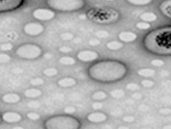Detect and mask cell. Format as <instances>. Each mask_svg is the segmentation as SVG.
I'll return each instance as SVG.
<instances>
[{
  "label": "cell",
  "mask_w": 171,
  "mask_h": 129,
  "mask_svg": "<svg viewBox=\"0 0 171 129\" xmlns=\"http://www.w3.org/2000/svg\"><path fill=\"white\" fill-rule=\"evenodd\" d=\"M128 69L119 61L106 60L92 65L88 69V75L93 80L102 83H112L122 80L127 75Z\"/></svg>",
  "instance_id": "obj_1"
},
{
  "label": "cell",
  "mask_w": 171,
  "mask_h": 129,
  "mask_svg": "<svg viewBox=\"0 0 171 129\" xmlns=\"http://www.w3.org/2000/svg\"><path fill=\"white\" fill-rule=\"evenodd\" d=\"M144 47L156 55H171V26L151 31L143 40Z\"/></svg>",
  "instance_id": "obj_2"
},
{
  "label": "cell",
  "mask_w": 171,
  "mask_h": 129,
  "mask_svg": "<svg viewBox=\"0 0 171 129\" xmlns=\"http://www.w3.org/2000/svg\"><path fill=\"white\" fill-rule=\"evenodd\" d=\"M46 129H79L80 122L69 115L54 116L45 122Z\"/></svg>",
  "instance_id": "obj_3"
},
{
  "label": "cell",
  "mask_w": 171,
  "mask_h": 129,
  "mask_svg": "<svg viewBox=\"0 0 171 129\" xmlns=\"http://www.w3.org/2000/svg\"><path fill=\"white\" fill-rule=\"evenodd\" d=\"M85 0H46V5L49 9L58 12H70L79 11L86 6Z\"/></svg>",
  "instance_id": "obj_4"
},
{
  "label": "cell",
  "mask_w": 171,
  "mask_h": 129,
  "mask_svg": "<svg viewBox=\"0 0 171 129\" xmlns=\"http://www.w3.org/2000/svg\"><path fill=\"white\" fill-rule=\"evenodd\" d=\"M43 53V49L40 45L34 44H25L18 46L15 50V55L21 59L35 60L39 58Z\"/></svg>",
  "instance_id": "obj_5"
},
{
  "label": "cell",
  "mask_w": 171,
  "mask_h": 129,
  "mask_svg": "<svg viewBox=\"0 0 171 129\" xmlns=\"http://www.w3.org/2000/svg\"><path fill=\"white\" fill-rule=\"evenodd\" d=\"M96 12L94 13L92 10L90 13H93V15H89V17L93 20L98 21V22H113L118 20L119 18V14L118 12L115 10H95Z\"/></svg>",
  "instance_id": "obj_6"
},
{
  "label": "cell",
  "mask_w": 171,
  "mask_h": 129,
  "mask_svg": "<svg viewBox=\"0 0 171 129\" xmlns=\"http://www.w3.org/2000/svg\"><path fill=\"white\" fill-rule=\"evenodd\" d=\"M32 15L34 18L40 21H48L51 20L55 17V12L51 9L46 8H37L32 12Z\"/></svg>",
  "instance_id": "obj_7"
},
{
  "label": "cell",
  "mask_w": 171,
  "mask_h": 129,
  "mask_svg": "<svg viewBox=\"0 0 171 129\" xmlns=\"http://www.w3.org/2000/svg\"><path fill=\"white\" fill-rule=\"evenodd\" d=\"M23 32L27 36L30 37H36L41 35L45 31L44 25H42L39 22H28L23 26Z\"/></svg>",
  "instance_id": "obj_8"
},
{
  "label": "cell",
  "mask_w": 171,
  "mask_h": 129,
  "mask_svg": "<svg viewBox=\"0 0 171 129\" xmlns=\"http://www.w3.org/2000/svg\"><path fill=\"white\" fill-rule=\"evenodd\" d=\"M24 0H0V13L14 11L21 7Z\"/></svg>",
  "instance_id": "obj_9"
},
{
  "label": "cell",
  "mask_w": 171,
  "mask_h": 129,
  "mask_svg": "<svg viewBox=\"0 0 171 129\" xmlns=\"http://www.w3.org/2000/svg\"><path fill=\"white\" fill-rule=\"evenodd\" d=\"M76 58L84 63H90V62H94L98 59L99 53L94 50H81V51L77 52Z\"/></svg>",
  "instance_id": "obj_10"
},
{
  "label": "cell",
  "mask_w": 171,
  "mask_h": 129,
  "mask_svg": "<svg viewBox=\"0 0 171 129\" xmlns=\"http://www.w3.org/2000/svg\"><path fill=\"white\" fill-rule=\"evenodd\" d=\"M1 118L3 122L7 123H17L22 120V116L17 112H5L2 114Z\"/></svg>",
  "instance_id": "obj_11"
},
{
  "label": "cell",
  "mask_w": 171,
  "mask_h": 129,
  "mask_svg": "<svg viewBox=\"0 0 171 129\" xmlns=\"http://www.w3.org/2000/svg\"><path fill=\"white\" fill-rule=\"evenodd\" d=\"M118 39L122 42H133L137 40V34L131 31H122L118 34Z\"/></svg>",
  "instance_id": "obj_12"
},
{
  "label": "cell",
  "mask_w": 171,
  "mask_h": 129,
  "mask_svg": "<svg viewBox=\"0 0 171 129\" xmlns=\"http://www.w3.org/2000/svg\"><path fill=\"white\" fill-rule=\"evenodd\" d=\"M107 120V116L102 112H94L87 116V120L92 123H101L106 122Z\"/></svg>",
  "instance_id": "obj_13"
},
{
  "label": "cell",
  "mask_w": 171,
  "mask_h": 129,
  "mask_svg": "<svg viewBox=\"0 0 171 129\" xmlns=\"http://www.w3.org/2000/svg\"><path fill=\"white\" fill-rule=\"evenodd\" d=\"M1 100L7 104H15L21 101V95L15 93H8L2 95Z\"/></svg>",
  "instance_id": "obj_14"
},
{
  "label": "cell",
  "mask_w": 171,
  "mask_h": 129,
  "mask_svg": "<svg viewBox=\"0 0 171 129\" xmlns=\"http://www.w3.org/2000/svg\"><path fill=\"white\" fill-rule=\"evenodd\" d=\"M159 10L165 17L171 19V0H164V1H161L160 6H159Z\"/></svg>",
  "instance_id": "obj_15"
},
{
  "label": "cell",
  "mask_w": 171,
  "mask_h": 129,
  "mask_svg": "<svg viewBox=\"0 0 171 129\" xmlns=\"http://www.w3.org/2000/svg\"><path fill=\"white\" fill-rule=\"evenodd\" d=\"M57 84L61 88H72L76 85V80L73 77H63L58 80Z\"/></svg>",
  "instance_id": "obj_16"
},
{
  "label": "cell",
  "mask_w": 171,
  "mask_h": 129,
  "mask_svg": "<svg viewBox=\"0 0 171 129\" xmlns=\"http://www.w3.org/2000/svg\"><path fill=\"white\" fill-rule=\"evenodd\" d=\"M140 19L142 21H145V22H155L158 19V15L153 13V12H144L143 14L140 15Z\"/></svg>",
  "instance_id": "obj_17"
},
{
  "label": "cell",
  "mask_w": 171,
  "mask_h": 129,
  "mask_svg": "<svg viewBox=\"0 0 171 129\" xmlns=\"http://www.w3.org/2000/svg\"><path fill=\"white\" fill-rule=\"evenodd\" d=\"M24 95L27 98H38L42 95V91L37 88H30L24 91Z\"/></svg>",
  "instance_id": "obj_18"
},
{
  "label": "cell",
  "mask_w": 171,
  "mask_h": 129,
  "mask_svg": "<svg viewBox=\"0 0 171 129\" xmlns=\"http://www.w3.org/2000/svg\"><path fill=\"white\" fill-rule=\"evenodd\" d=\"M137 74L141 77L151 78L156 75V70L154 69H150V68H143V69H139L137 70Z\"/></svg>",
  "instance_id": "obj_19"
},
{
  "label": "cell",
  "mask_w": 171,
  "mask_h": 129,
  "mask_svg": "<svg viewBox=\"0 0 171 129\" xmlns=\"http://www.w3.org/2000/svg\"><path fill=\"white\" fill-rule=\"evenodd\" d=\"M123 46H124V42H118V41H111L106 44V47L109 50H112V51L120 50L121 48H123Z\"/></svg>",
  "instance_id": "obj_20"
},
{
  "label": "cell",
  "mask_w": 171,
  "mask_h": 129,
  "mask_svg": "<svg viewBox=\"0 0 171 129\" xmlns=\"http://www.w3.org/2000/svg\"><path fill=\"white\" fill-rule=\"evenodd\" d=\"M59 63L64 66H73V65H76V60L73 57L64 56V57H61L59 59Z\"/></svg>",
  "instance_id": "obj_21"
},
{
  "label": "cell",
  "mask_w": 171,
  "mask_h": 129,
  "mask_svg": "<svg viewBox=\"0 0 171 129\" xmlns=\"http://www.w3.org/2000/svg\"><path fill=\"white\" fill-rule=\"evenodd\" d=\"M107 97V93L103 91H98V92H95L92 95V98L96 100V101H102L103 99H106Z\"/></svg>",
  "instance_id": "obj_22"
},
{
  "label": "cell",
  "mask_w": 171,
  "mask_h": 129,
  "mask_svg": "<svg viewBox=\"0 0 171 129\" xmlns=\"http://www.w3.org/2000/svg\"><path fill=\"white\" fill-rule=\"evenodd\" d=\"M128 3L134 6H146L153 2V0H127Z\"/></svg>",
  "instance_id": "obj_23"
},
{
  "label": "cell",
  "mask_w": 171,
  "mask_h": 129,
  "mask_svg": "<svg viewBox=\"0 0 171 129\" xmlns=\"http://www.w3.org/2000/svg\"><path fill=\"white\" fill-rule=\"evenodd\" d=\"M58 73V70L55 68H46L43 70V74L45 76H48V77H52V76H55L57 75Z\"/></svg>",
  "instance_id": "obj_24"
},
{
  "label": "cell",
  "mask_w": 171,
  "mask_h": 129,
  "mask_svg": "<svg viewBox=\"0 0 171 129\" xmlns=\"http://www.w3.org/2000/svg\"><path fill=\"white\" fill-rule=\"evenodd\" d=\"M110 95L113 98H121V97L125 95V91L122 89H116L110 92Z\"/></svg>",
  "instance_id": "obj_25"
},
{
  "label": "cell",
  "mask_w": 171,
  "mask_h": 129,
  "mask_svg": "<svg viewBox=\"0 0 171 129\" xmlns=\"http://www.w3.org/2000/svg\"><path fill=\"white\" fill-rule=\"evenodd\" d=\"M13 47H14V45H13V44H11V42H4V44H0V49L4 52L11 51V50L13 49Z\"/></svg>",
  "instance_id": "obj_26"
},
{
  "label": "cell",
  "mask_w": 171,
  "mask_h": 129,
  "mask_svg": "<svg viewBox=\"0 0 171 129\" xmlns=\"http://www.w3.org/2000/svg\"><path fill=\"white\" fill-rule=\"evenodd\" d=\"M44 83H45V80L41 77H35V78H33V79L30 80V84L32 86H36V87L37 86L43 85Z\"/></svg>",
  "instance_id": "obj_27"
},
{
  "label": "cell",
  "mask_w": 171,
  "mask_h": 129,
  "mask_svg": "<svg viewBox=\"0 0 171 129\" xmlns=\"http://www.w3.org/2000/svg\"><path fill=\"white\" fill-rule=\"evenodd\" d=\"M151 27L150 23L145 22V21H140L137 23V28L139 30H148Z\"/></svg>",
  "instance_id": "obj_28"
},
{
  "label": "cell",
  "mask_w": 171,
  "mask_h": 129,
  "mask_svg": "<svg viewBox=\"0 0 171 129\" xmlns=\"http://www.w3.org/2000/svg\"><path fill=\"white\" fill-rule=\"evenodd\" d=\"M140 84H141V86H142L143 88L149 89V88H153L154 87V86H155V82L153 80L146 79V80H142Z\"/></svg>",
  "instance_id": "obj_29"
},
{
  "label": "cell",
  "mask_w": 171,
  "mask_h": 129,
  "mask_svg": "<svg viewBox=\"0 0 171 129\" xmlns=\"http://www.w3.org/2000/svg\"><path fill=\"white\" fill-rule=\"evenodd\" d=\"M11 61V56L6 53H0V64H7Z\"/></svg>",
  "instance_id": "obj_30"
},
{
  "label": "cell",
  "mask_w": 171,
  "mask_h": 129,
  "mask_svg": "<svg viewBox=\"0 0 171 129\" xmlns=\"http://www.w3.org/2000/svg\"><path fill=\"white\" fill-rule=\"evenodd\" d=\"M108 36H109V33L106 30H100L96 32V37L99 39H106Z\"/></svg>",
  "instance_id": "obj_31"
},
{
  "label": "cell",
  "mask_w": 171,
  "mask_h": 129,
  "mask_svg": "<svg viewBox=\"0 0 171 129\" xmlns=\"http://www.w3.org/2000/svg\"><path fill=\"white\" fill-rule=\"evenodd\" d=\"M126 88H127V90H129L131 92H137V91H138L140 87H139V85L137 83H129V84H127Z\"/></svg>",
  "instance_id": "obj_32"
},
{
  "label": "cell",
  "mask_w": 171,
  "mask_h": 129,
  "mask_svg": "<svg viewBox=\"0 0 171 129\" xmlns=\"http://www.w3.org/2000/svg\"><path fill=\"white\" fill-rule=\"evenodd\" d=\"M60 38L63 41H72L73 39V34L70 33V32H65L60 35Z\"/></svg>",
  "instance_id": "obj_33"
},
{
  "label": "cell",
  "mask_w": 171,
  "mask_h": 129,
  "mask_svg": "<svg viewBox=\"0 0 171 129\" xmlns=\"http://www.w3.org/2000/svg\"><path fill=\"white\" fill-rule=\"evenodd\" d=\"M27 118H28L30 120H38L40 119V115L36 112H30L27 114Z\"/></svg>",
  "instance_id": "obj_34"
},
{
  "label": "cell",
  "mask_w": 171,
  "mask_h": 129,
  "mask_svg": "<svg viewBox=\"0 0 171 129\" xmlns=\"http://www.w3.org/2000/svg\"><path fill=\"white\" fill-rule=\"evenodd\" d=\"M151 65L156 66V68H160V66H162L164 65V61H162L161 59H155L151 61Z\"/></svg>",
  "instance_id": "obj_35"
},
{
  "label": "cell",
  "mask_w": 171,
  "mask_h": 129,
  "mask_svg": "<svg viewBox=\"0 0 171 129\" xmlns=\"http://www.w3.org/2000/svg\"><path fill=\"white\" fill-rule=\"evenodd\" d=\"M159 113H160L161 115H164V116H168L171 114V108H168V107H164V108H161L160 110H159Z\"/></svg>",
  "instance_id": "obj_36"
},
{
  "label": "cell",
  "mask_w": 171,
  "mask_h": 129,
  "mask_svg": "<svg viewBox=\"0 0 171 129\" xmlns=\"http://www.w3.org/2000/svg\"><path fill=\"white\" fill-rule=\"evenodd\" d=\"M64 112L68 115H73L76 112V109L75 107H73V106H68V107H66L64 109Z\"/></svg>",
  "instance_id": "obj_37"
},
{
  "label": "cell",
  "mask_w": 171,
  "mask_h": 129,
  "mask_svg": "<svg viewBox=\"0 0 171 129\" xmlns=\"http://www.w3.org/2000/svg\"><path fill=\"white\" fill-rule=\"evenodd\" d=\"M89 44H90L91 46H98L101 44V42L99 39H90L89 40Z\"/></svg>",
  "instance_id": "obj_38"
},
{
  "label": "cell",
  "mask_w": 171,
  "mask_h": 129,
  "mask_svg": "<svg viewBox=\"0 0 171 129\" xmlns=\"http://www.w3.org/2000/svg\"><path fill=\"white\" fill-rule=\"evenodd\" d=\"M72 48L70 47V46H66V45H63V46H61V47L59 48V51L62 52V53H70V52H72Z\"/></svg>",
  "instance_id": "obj_39"
},
{
  "label": "cell",
  "mask_w": 171,
  "mask_h": 129,
  "mask_svg": "<svg viewBox=\"0 0 171 129\" xmlns=\"http://www.w3.org/2000/svg\"><path fill=\"white\" fill-rule=\"evenodd\" d=\"M123 120L125 122H128V123H131V122H134V116H125L123 118Z\"/></svg>",
  "instance_id": "obj_40"
},
{
  "label": "cell",
  "mask_w": 171,
  "mask_h": 129,
  "mask_svg": "<svg viewBox=\"0 0 171 129\" xmlns=\"http://www.w3.org/2000/svg\"><path fill=\"white\" fill-rule=\"evenodd\" d=\"M92 108L93 109H95V110H100V109H102L103 108V103H101V102H94L92 104Z\"/></svg>",
  "instance_id": "obj_41"
},
{
  "label": "cell",
  "mask_w": 171,
  "mask_h": 129,
  "mask_svg": "<svg viewBox=\"0 0 171 129\" xmlns=\"http://www.w3.org/2000/svg\"><path fill=\"white\" fill-rule=\"evenodd\" d=\"M131 97H133V98L134 99H141V97H142V95H141V93H133V96H131Z\"/></svg>",
  "instance_id": "obj_42"
},
{
  "label": "cell",
  "mask_w": 171,
  "mask_h": 129,
  "mask_svg": "<svg viewBox=\"0 0 171 129\" xmlns=\"http://www.w3.org/2000/svg\"><path fill=\"white\" fill-rule=\"evenodd\" d=\"M139 110H140V111H143V112H146V111H148V110H149V108L147 107V106H145V105H142V106L139 107Z\"/></svg>",
  "instance_id": "obj_43"
},
{
  "label": "cell",
  "mask_w": 171,
  "mask_h": 129,
  "mask_svg": "<svg viewBox=\"0 0 171 129\" xmlns=\"http://www.w3.org/2000/svg\"><path fill=\"white\" fill-rule=\"evenodd\" d=\"M39 104L38 102H30V104H29V106L30 107H39Z\"/></svg>",
  "instance_id": "obj_44"
},
{
  "label": "cell",
  "mask_w": 171,
  "mask_h": 129,
  "mask_svg": "<svg viewBox=\"0 0 171 129\" xmlns=\"http://www.w3.org/2000/svg\"><path fill=\"white\" fill-rule=\"evenodd\" d=\"M51 54H48V53H46V54H45V58H46V59H50V58H51Z\"/></svg>",
  "instance_id": "obj_45"
},
{
  "label": "cell",
  "mask_w": 171,
  "mask_h": 129,
  "mask_svg": "<svg viewBox=\"0 0 171 129\" xmlns=\"http://www.w3.org/2000/svg\"><path fill=\"white\" fill-rule=\"evenodd\" d=\"M162 129H171V124H165Z\"/></svg>",
  "instance_id": "obj_46"
},
{
  "label": "cell",
  "mask_w": 171,
  "mask_h": 129,
  "mask_svg": "<svg viewBox=\"0 0 171 129\" xmlns=\"http://www.w3.org/2000/svg\"><path fill=\"white\" fill-rule=\"evenodd\" d=\"M118 129H131L129 126H119Z\"/></svg>",
  "instance_id": "obj_47"
},
{
  "label": "cell",
  "mask_w": 171,
  "mask_h": 129,
  "mask_svg": "<svg viewBox=\"0 0 171 129\" xmlns=\"http://www.w3.org/2000/svg\"><path fill=\"white\" fill-rule=\"evenodd\" d=\"M12 129H24V128L21 127V126H15V127H13Z\"/></svg>",
  "instance_id": "obj_48"
},
{
  "label": "cell",
  "mask_w": 171,
  "mask_h": 129,
  "mask_svg": "<svg viewBox=\"0 0 171 129\" xmlns=\"http://www.w3.org/2000/svg\"><path fill=\"white\" fill-rule=\"evenodd\" d=\"M1 120H2V118H1V116H0V122H1Z\"/></svg>",
  "instance_id": "obj_49"
},
{
  "label": "cell",
  "mask_w": 171,
  "mask_h": 129,
  "mask_svg": "<svg viewBox=\"0 0 171 129\" xmlns=\"http://www.w3.org/2000/svg\"><path fill=\"white\" fill-rule=\"evenodd\" d=\"M106 1H114V0H106Z\"/></svg>",
  "instance_id": "obj_50"
}]
</instances>
